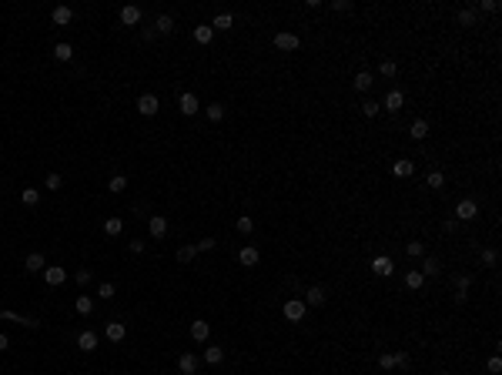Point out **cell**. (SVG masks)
<instances>
[{
    "label": "cell",
    "mask_w": 502,
    "mask_h": 375,
    "mask_svg": "<svg viewBox=\"0 0 502 375\" xmlns=\"http://www.w3.org/2000/svg\"><path fill=\"white\" fill-rule=\"evenodd\" d=\"M438 258H425V265H422V275H438Z\"/></svg>",
    "instance_id": "obj_41"
},
{
    "label": "cell",
    "mask_w": 502,
    "mask_h": 375,
    "mask_svg": "<svg viewBox=\"0 0 502 375\" xmlns=\"http://www.w3.org/2000/svg\"><path fill=\"white\" fill-rule=\"evenodd\" d=\"M372 84H375V77H372L368 71H359V74H355V88H359V91H368Z\"/></svg>",
    "instance_id": "obj_27"
},
{
    "label": "cell",
    "mask_w": 502,
    "mask_h": 375,
    "mask_svg": "<svg viewBox=\"0 0 502 375\" xmlns=\"http://www.w3.org/2000/svg\"><path fill=\"white\" fill-rule=\"evenodd\" d=\"M211 37H215L211 24H198L194 27V40H198V44H211Z\"/></svg>",
    "instance_id": "obj_21"
},
{
    "label": "cell",
    "mask_w": 502,
    "mask_h": 375,
    "mask_svg": "<svg viewBox=\"0 0 502 375\" xmlns=\"http://www.w3.org/2000/svg\"><path fill=\"white\" fill-rule=\"evenodd\" d=\"M408 134H412L415 141H425V137H429V121H425V118L412 121V128H408Z\"/></svg>",
    "instance_id": "obj_14"
},
{
    "label": "cell",
    "mask_w": 502,
    "mask_h": 375,
    "mask_svg": "<svg viewBox=\"0 0 502 375\" xmlns=\"http://www.w3.org/2000/svg\"><path fill=\"white\" fill-rule=\"evenodd\" d=\"M194 248H198V251H211V248H215V238H201Z\"/></svg>",
    "instance_id": "obj_49"
},
{
    "label": "cell",
    "mask_w": 502,
    "mask_h": 375,
    "mask_svg": "<svg viewBox=\"0 0 502 375\" xmlns=\"http://www.w3.org/2000/svg\"><path fill=\"white\" fill-rule=\"evenodd\" d=\"M378 365L389 372V368H395V359H392V355H378Z\"/></svg>",
    "instance_id": "obj_48"
},
{
    "label": "cell",
    "mask_w": 502,
    "mask_h": 375,
    "mask_svg": "<svg viewBox=\"0 0 502 375\" xmlns=\"http://www.w3.org/2000/svg\"><path fill=\"white\" fill-rule=\"evenodd\" d=\"M238 232H241V235H251V232H255V221H251V215H241V218H238Z\"/></svg>",
    "instance_id": "obj_37"
},
{
    "label": "cell",
    "mask_w": 502,
    "mask_h": 375,
    "mask_svg": "<svg viewBox=\"0 0 502 375\" xmlns=\"http://www.w3.org/2000/svg\"><path fill=\"white\" fill-rule=\"evenodd\" d=\"M425 184H429V188H442V184H446V175H442V171H429V178H425Z\"/></svg>",
    "instance_id": "obj_33"
},
{
    "label": "cell",
    "mask_w": 502,
    "mask_h": 375,
    "mask_svg": "<svg viewBox=\"0 0 502 375\" xmlns=\"http://www.w3.org/2000/svg\"><path fill=\"white\" fill-rule=\"evenodd\" d=\"M50 20H54L57 27H67L74 20V10L71 7H54V14H50Z\"/></svg>",
    "instance_id": "obj_12"
},
{
    "label": "cell",
    "mask_w": 502,
    "mask_h": 375,
    "mask_svg": "<svg viewBox=\"0 0 502 375\" xmlns=\"http://www.w3.org/2000/svg\"><path fill=\"white\" fill-rule=\"evenodd\" d=\"M459 24H462V27H476V10H459Z\"/></svg>",
    "instance_id": "obj_36"
},
{
    "label": "cell",
    "mask_w": 502,
    "mask_h": 375,
    "mask_svg": "<svg viewBox=\"0 0 502 375\" xmlns=\"http://www.w3.org/2000/svg\"><path fill=\"white\" fill-rule=\"evenodd\" d=\"M275 47H278V50H298V47H302V40H298V34L281 31L278 37H275Z\"/></svg>",
    "instance_id": "obj_4"
},
{
    "label": "cell",
    "mask_w": 502,
    "mask_h": 375,
    "mask_svg": "<svg viewBox=\"0 0 502 375\" xmlns=\"http://www.w3.org/2000/svg\"><path fill=\"white\" fill-rule=\"evenodd\" d=\"M204 114H208V121L215 124V121H221V118H224V104H208Z\"/></svg>",
    "instance_id": "obj_29"
},
{
    "label": "cell",
    "mask_w": 502,
    "mask_h": 375,
    "mask_svg": "<svg viewBox=\"0 0 502 375\" xmlns=\"http://www.w3.org/2000/svg\"><path fill=\"white\" fill-rule=\"evenodd\" d=\"M124 188H128V178H124V175H114L111 184H107V191H111V194H121Z\"/></svg>",
    "instance_id": "obj_30"
},
{
    "label": "cell",
    "mask_w": 502,
    "mask_h": 375,
    "mask_svg": "<svg viewBox=\"0 0 502 375\" xmlns=\"http://www.w3.org/2000/svg\"><path fill=\"white\" fill-rule=\"evenodd\" d=\"M372 272L378 275V278H389L392 272H395V265H392V258H385V255H378V258H372Z\"/></svg>",
    "instance_id": "obj_9"
},
{
    "label": "cell",
    "mask_w": 502,
    "mask_h": 375,
    "mask_svg": "<svg viewBox=\"0 0 502 375\" xmlns=\"http://www.w3.org/2000/svg\"><path fill=\"white\" fill-rule=\"evenodd\" d=\"M495 262H499V255H495L492 248H486V251H482V265H489V268H492Z\"/></svg>",
    "instance_id": "obj_45"
},
{
    "label": "cell",
    "mask_w": 502,
    "mask_h": 375,
    "mask_svg": "<svg viewBox=\"0 0 502 375\" xmlns=\"http://www.w3.org/2000/svg\"><path fill=\"white\" fill-rule=\"evenodd\" d=\"M438 375H449V372H438Z\"/></svg>",
    "instance_id": "obj_54"
},
{
    "label": "cell",
    "mask_w": 502,
    "mask_h": 375,
    "mask_svg": "<svg viewBox=\"0 0 502 375\" xmlns=\"http://www.w3.org/2000/svg\"><path fill=\"white\" fill-rule=\"evenodd\" d=\"M128 248H131V255H141V251H144V241H137V238H134Z\"/></svg>",
    "instance_id": "obj_51"
},
{
    "label": "cell",
    "mask_w": 502,
    "mask_h": 375,
    "mask_svg": "<svg viewBox=\"0 0 502 375\" xmlns=\"http://www.w3.org/2000/svg\"><path fill=\"white\" fill-rule=\"evenodd\" d=\"M378 74H382V77H395V74H399V67H395V61H385V64L378 67Z\"/></svg>",
    "instance_id": "obj_42"
},
{
    "label": "cell",
    "mask_w": 502,
    "mask_h": 375,
    "mask_svg": "<svg viewBox=\"0 0 502 375\" xmlns=\"http://www.w3.org/2000/svg\"><path fill=\"white\" fill-rule=\"evenodd\" d=\"M121 24H124V27H137V24H141V7H134V4L121 7Z\"/></svg>",
    "instance_id": "obj_8"
},
{
    "label": "cell",
    "mask_w": 502,
    "mask_h": 375,
    "mask_svg": "<svg viewBox=\"0 0 502 375\" xmlns=\"http://www.w3.org/2000/svg\"><path fill=\"white\" fill-rule=\"evenodd\" d=\"M479 14V10H489V14H495V10H499V4H495V0H482V4H476V7H472Z\"/></svg>",
    "instance_id": "obj_44"
},
{
    "label": "cell",
    "mask_w": 502,
    "mask_h": 375,
    "mask_svg": "<svg viewBox=\"0 0 502 375\" xmlns=\"http://www.w3.org/2000/svg\"><path fill=\"white\" fill-rule=\"evenodd\" d=\"M74 281H77V285L84 288V285L91 281V272H87V268H77V275H74Z\"/></svg>",
    "instance_id": "obj_46"
},
{
    "label": "cell",
    "mask_w": 502,
    "mask_h": 375,
    "mask_svg": "<svg viewBox=\"0 0 502 375\" xmlns=\"http://www.w3.org/2000/svg\"><path fill=\"white\" fill-rule=\"evenodd\" d=\"M137 111H141L144 118H154V114L161 111V101L154 94H141V97H137Z\"/></svg>",
    "instance_id": "obj_2"
},
{
    "label": "cell",
    "mask_w": 502,
    "mask_h": 375,
    "mask_svg": "<svg viewBox=\"0 0 502 375\" xmlns=\"http://www.w3.org/2000/svg\"><path fill=\"white\" fill-rule=\"evenodd\" d=\"M402 104H405V94L395 88V91H389V94H385V104H382V107H385V111H392V114H399Z\"/></svg>",
    "instance_id": "obj_7"
},
{
    "label": "cell",
    "mask_w": 502,
    "mask_h": 375,
    "mask_svg": "<svg viewBox=\"0 0 502 375\" xmlns=\"http://www.w3.org/2000/svg\"><path fill=\"white\" fill-rule=\"evenodd\" d=\"M54 57H57V61H64V64H67V61H71V57H74V47H71V44H57V47H54Z\"/></svg>",
    "instance_id": "obj_31"
},
{
    "label": "cell",
    "mask_w": 502,
    "mask_h": 375,
    "mask_svg": "<svg viewBox=\"0 0 502 375\" xmlns=\"http://www.w3.org/2000/svg\"><path fill=\"white\" fill-rule=\"evenodd\" d=\"M154 27H158V31H161V34H171V31H174V17H167V14H161V17H158V24H154Z\"/></svg>",
    "instance_id": "obj_32"
},
{
    "label": "cell",
    "mask_w": 502,
    "mask_h": 375,
    "mask_svg": "<svg viewBox=\"0 0 502 375\" xmlns=\"http://www.w3.org/2000/svg\"><path fill=\"white\" fill-rule=\"evenodd\" d=\"M208 335H211V325H208L204 319H194L191 322V338L194 342H208Z\"/></svg>",
    "instance_id": "obj_10"
},
{
    "label": "cell",
    "mask_w": 502,
    "mask_h": 375,
    "mask_svg": "<svg viewBox=\"0 0 502 375\" xmlns=\"http://www.w3.org/2000/svg\"><path fill=\"white\" fill-rule=\"evenodd\" d=\"M44 188H50V191H57V188H61V175H54V171H50V175L44 178Z\"/></svg>",
    "instance_id": "obj_43"
},
{
    "label": "cell",
    "mask_w": 502,
    "mask_h": 375,
    "mask_svg": "<svg viewBox=\"0 0 502 375\" xmlns=\"http://www.w3.org/2000/svg\"><path fill=\"white\" fill-rule=\"evenodd\" d=\"M422 281H425L422 272H408V275H405V285L412 288V292H415V288H422Z\"/></svg>",
    "instance_id": "obj_34"
},
{
    "label": "cell",
    "mask_w": 502,
    "mask_h": 375,
    "mask_svg": "<svg viewBox=\"0 0 502 375\" xmlns=\"http://www.w3.org/2000/svg\"><path fill=\"white\" fill-rule=\"evenodd\" d=\"M489 372H492V375L502 372V359H499V355H492V359H489Z\"/></svg>",
    "instance_id": "obj_47"
},
{
    "label": "cell",
    "mask_w": 502,
    "mask_h": 375,
    "mask_svg": "<svg viewBox=\"0 0 502 375\" xmlns=\"http://www.w3.org/2000/svg\"><path fill=\"white\" fill-rule=\"evenodd\" d=\"M24 268H27V272H44V268H47V262H44V255H40V251H31V255H27V262H24Z\"/></svg>",
    "instance_id": "obj_16"
},
{
    "label": "cell",
    "mask_w": 502,
    "mask_h": 375,
    "mask_svg": "<svg viewBox=\"0 0 502 375\" xmlns=\"http://www.w3.org/2000/svg\"><path fill=\"white\" fill-rule=\"evenodd\" d=\"M77 349H80V352H94V349H97V335L84 328V332L77 335Z\"/></svg>",
    "instance_id": "obj_13"
},
{
    "label": "cell",
    "mask_w": 502,
    "mask_h": 375,
    "mask_svg": "<svg viewBox=\"0 0 502 375\" xmlns=\"http://www.w3.org/2000/svg\"><path fill=\"white\" fill-rule=\"evenodd\" d=\"M392 171H395L399 178H412V175H415V161L402 158V161H395V164H392Z\"/></svg>",
    "instance_id": "obj_18"
},
{
    "label": "cell",
    "mask_w": 502,
    "mask_h": 375,
    "mask_svg": "<svg viewBox=\"0 0 502 375\" xmlns=\"http://www.w3.org/2000/svg\"><path fill=\"white\" fill-rule=\"evenodd\" d=\"M332 7H335V10H351V0H335Z\"/></svg>",
    "instance_id": "obj_52"
},
{
    "label": "cell",
    "mask_w": 502,
    "mask_h": 375,
    "mask_svg": "<svg viewBox=\"0 0 502 375\" xmlns=\"http://www.w3.org/2000/svg\"><path fill=\"white\" fill-rule=\"evenodd\" d=\"M285 319L288 322H302L305 319V302H298V298H291V302H285Z\"/></svg>",
    "instance_id": "obj_6"
},
{
    "label": "cell",
    "mask_w": 502,
    "mask_h": 375,
    "mask_svg": "<svg viewBox=\"0 0 502 375\" xmlns=\"http://www.w3.org/2000/svg\"><path fill=\"white\" fill-rule=\"evenodd\" d=\"M147 232H151V238H164L167 235V218L164 215H151L147 218Z\"/></svg>",
    "instance_id": "obj_5"
},
{
    "label": "cell",
    "mask_w": 502,
    "mask_h": 375,
    "mask_svg": "<svg viewBox=\"0 0 502 375\" xmlns=\"http://www.w3.org/2000/svg\"><path fill=\"white\" fill-rule=\"evenodd\" d=\"M258 258H261V255H258V248H241V251H238V262L245 265V268H255Z\"/></svg>",
    "instance_id": "obj_15"
},
{
    "label": "cell",
    "mask_w": 502,
    "mask_h": 375,
    "mask_svg": "<svg viewBox=\"0 0 502 375\" xmlns=\"http://www.w3.org/2000/svg\"><path fill=\"white\" fill-rule=\"evenodd\" d=\"M124 335H128V328L121 322H107V342H124Z\"/></svg>",
    "instance_id": "obj_20"
},
{
    "label": "cell",
    "mask_w": 502,
    "mask_h": 375,
    "mask_svg": "<svg viewBox=\"0 0 502 375\" xmlns=\"http://www.w3.org/2000/svg\"><path fill=\"white\" fill-rule=\"evenodd\" d=\"M44 281H47L50 288L64 285L67 281V268H61V265H47V268H44Z\"/></svg>",
    "instance_id": "obj_3"
},
{
    "label": "cell",
    "mask_w": 502,
    "mask_h": 375,
    "mask_svg": "<svg viewBox=\"0 0 502 375\" xmlns=\"http://www.w3.org/2000/svg\"><path fill=\"white\" fill-rule=\"evenodd\" d=\"M178 368H181L184 375H194V372H198V359H194L191 352H184L181 359H178Z\"/></svg>",
    "instance_id": "obj_17"
},
{
    "label": "cell",
    "mask_w": 502,
    "mask_h": 375,
    "mask_svg": "<svg viewBox=\"0 0 502 375\" xmlns=\"http://www.w3.org/2000/svg\"><path fill=\"white\" fill-rule=\"evenodd\" d=\"M7 345H10V338H7V335H0V352L7 349Z\"/></svg>",
    "instance_id": "obj_53"
},
{
    "label": "cell",
    "mask_w": 502,
    "mask_h": 375,
    "mask_svg": "<svg viewBox=\"0 0 502 375\" xmlns=\"http://www.w3.org/2000/svg\"><path fill=\"white\" fill-rule=\"evenodd\" d=\"M178 107H181L184 118H191V114H198V97L194 94H181L178 97Z\"/></svg>",
    "instance_id": "obj_11"
},
{
    "label": "cell",
    "mask_w": 502,
    "mask_h": 375,
    "mask_svg": "<svg viewBox=\"0 0 502 375\" xmlns=\"http://www.w3.org/2000/svg\"><path fill=\"white\" fill-rule=\"evenodd\" d=\"M479 215V205L472 198H465V201H459L455 205V221H472V218Z\"/></svg>",
    "instance_id": "obj_1"
},
{
    "label": "cell",
    "mask_w": 502,
    "mask_h": 375,
    "mask_svg": "<svg viewBox=\"0 0 502 375\" xmlns=\"http://www.w3.org/2000/svg\"><path fill=\"white\" fill-rule=\"evenodd\" d=\"M221 359H224V349H221V345H211V349H204V362H208V365H218Z\"/></svg>",
    "instance_id": "obj_23"
},
{
    "label": "cell",
    "mask_w": 502,
    "mask_h": 375,
    "mask_svg": "<svg viewBox=\"0 0 502 375\" xmlns=\"http://www.w3.org/2000/svg\"><path fill=\"white\" fill-rule=\"evenodd\" d=\"M305 305H325V292H321L318 285L308 288V292H305Z\"/></svg>",
    "instance_id": "obj_22"
},
{
    "label": "cell",
    "mask_w": 502,
    "mask_h": 375,
    "mask_svg": "<svg viewBox=\"0 0 502 375\" xmlns=\"http://www.w3.org/2000/svg\"><path fill=\"white\" fill-rule=\"evenodd\" d=\"M121 232H124V221H121V218H107V221H104V235L114 238V235H121Z\"/></svg>",
    "instance_id": "obj_26"
},
{
    "label": "cell",
    "mask_w": 502,
    "mask_h": 375,
    "mask_svg": "<svg viewBox=\"0 0 502 375\" xmlns=\"http://www.w3.org/2000/svg\"><path fill=\"white\" fill-rule=\"evenodd\" d=\"M392 359H395V365H402V368H405V365H408V352H395Z\"/></svg>",
    "instance_id": "obj_50"
},
{
    "label": "cell",
    "mask_w": 502,
    "mask_h": 375,
    "mask_svg": "<svg viewBox=\"0 0 502 375\" xmlns=\"http://www.w3.org/2000/svg\"><path fill=\"white\" fill-rule=\"evenodd\" d=\"M194 255H198V248H194V245H184V248H178V262H191Z\"/></svg>",
    "instance_id": "obj_38"
},
{
    "label": "cell",
    "mask_w": 502,
    "mask_h": 375,
    "mask_svg": "<svg viewBox=\"0 0 502 375\" xmlns=\"http://www.w3.org/2000/svg\"><path fill=\"white\" fill-rule=\"evenodd\" d=\"M469 285H472L469 275H459V292H455V302H465V298H469Z\"/></svg>",
    "instance_id": "obj_24"
},
{
    "label": "cell",
    "mask_w": 502,
    "mask_h": 375,
    "mask_svg": "<svg viewBox=\"0 0 502 375\" xmlns=\"http://www.w3.org/2000/svg\"><path fill=\"white\" fill-rule=\"evenodd\" d=\"M97 298H104V302H111L114 298V285L111 281H101V285H97Z\"/></svg>",
    "instance_id": "obj_35"
},
{
    "label": "cell",
    "mask_w": 502,
    "mask_h": 375,
    "mask_svg": "<svg viewBox=\"0 0 502 375\" xmlns=\"http://www.w3.org/2000/svg\"><path fill=\"white\" fill-rule=\"evenodd\" d=\"M20 201H24L27 208H34L40 201V191H37V188H24V191H20Z\"/></svg>",
    "instance_id": "obj_28"
},
{
    "label": "cell",
    "mask_w": 502,
    "mask_h": 375,
    "mask_svg": "<svg viewBox=\"0 0 502 375\" xmlns=\"http://www.w3.org/2000/svg\"><path fill=\"white\" fill-rule=\"evenodd\" d=\"M378 111H382V104H378V101H365V104H362V114H365V118H375Z\"/></svg>",
    "instance_id": "obj_39"
},
{
    "label": "cell",
    "mask_w": 502,
    "mask_h": 375,
    "mask_svg": "<svg viewBox=\"0 0 502 375\" xmlns=\"http://www.w3.org/2000/svg\"><path fill=\"white\" fill-rule=\"evenodd\" d=\"M231 24H234V17H231V14H218V17H215V24H211V31H231Z\"/></svg>",
    "instance_id": "obj_25"
},
{
    "label": "cell",
    "mask_w": 502,
    "mask_h": 375,
    "mask_svg": "<svg viewBox=\"0 0 502 375\" xmlns=\"http://www.w3.org/2000/svg\"><path fill=\"white\" fill-rule=\"evenodd\" d=\"M405 251H408L412 258H422V255H425V245H422V241H408Z\"/></svg>",
    "instance_id": "obj_40"
},
{
    "label": "cell",
    "mask_w": 502,
    "mask_h": 375,
    "mask_svg": "<svg viewBox=\"0 0 502 375\" xmlns=\"http://www.w3.org/2000/svg\"><path fill=\"white\" fill-rule=\"evenodd\" d=\"M74 311H77V315H91V311H94V298L91 295H77L74 298Z\"/></svg>",
    "instance_id": "obj_19"
}]
</instances>
